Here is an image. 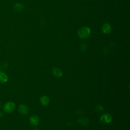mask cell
I'll return each instance as SVG.
<instances>
[{"mask_svg":"<svg viewBox=\"0 0 130 130\" xmlns=\"http://www.w3.org/2000/svg\"><path fill=\"white\" fill-rule=\"evenodd\" d=\"M28 108L25 105H20L19 107V112L20 114L22 115H26L28 113Z\"/></svg>","mask_w":130,"mask_h":130,"instance_id":"obj_4","label":"cell"},{"mask_svg":"<svg viewBox=\"0 0 130 130\" xmlns=\"http://www.w3.org/2000/svg\"><path fill=\"white\" fill-rule=\"evenodd\" d=\"M15 107V105L14 103L12 102H8L5 104L3 109L6 113H10L14 110Z\"/></svg>","mask_w":130,"mask_h":130,"instance_id":"obj_2","label":"cell"},{"mask_svg":"<svg viewBox=\"0 0 130 130\" xmlns=\"http://www.w3.org/2000/svg\"><path fill=\"white\" fill-rule=\"evenodd\" d=\"M102 31L103 33L105 34H108L111 33V26L110 24L109 23H105L103 24V26L102 27Z\"/></svg>","mask_w":130,"mask_h":130,"instance_id":"obj_3","label":"cell"},{"mask_svg":"<svg viewBox=\"0 0 130 130\" xmlns=\"http://www.w3.org/2000/svg\"><path fill=\"white\" fill-rule=\"evenodd\" d=\"M87 45L85 44H82L80 45V49L82 50H85L87 49Z\"/></svg>","mask_w":130,"mask_h":130,"instance_id":"obj_11","label":"cell"},{"mask_svg":"<svg viewBox=\"0 0 130 130\" xmlns=\"http://www.w3.org/2000/svg\"><path fill=\"white\" fill-rule=\"evenodd\" d=\"M3 117V113L1 111H0V118Z\"/></svg>","mask_w":130,"mask_h":130,"instance_id":"obj_13","label":"cell"},{"mask_svg":"<svg viewBox=\"0 0 130 130\" xmlns=\"http://www.w3.org/2000/svg\"><path fill=\"white\" fill-rule=\"evenodd\" d=\"M39 120L37 116H33L30 118L31 124L33 126H36L38 124Z\"/></svg>","mask_w":130,"mask_h":130,"instance_id":"obj_8","label":"cell"},{"mask_svg":"<svg viewBox=\"0 0 130 130\" xmlns=\"http://www.w3.org/2000/svg\"><path fill=\"white\" fill-rule=\"evenodd\" d=\"M24 9V5L22 3H16L14 6V9L16 11L19 12Z\"/></svg>","mask_w":130,"mask_h":130,"instance_id":"obj_7","label":"cell"},{"mask_svg":"<svg viewBox=\"0 0 130 130\" xmlns=\"http://www.w3.org/2000/svg\"><path fill=\"white\" fill-rule=\"evenodd\" d=\"M41 102L43 105H47L49 103V98L47 96H43L41 98Z\"/></svg>","mask_w":130,"mask_h":130,"instance_id":"obj_9","label":"cell"},{"mask_svg":"<svg viewBox=\"0 0 130 130\" xmlns=\"http://www.w3.org/2000/svg\"><path fill=\"white\" fill-rule=\"evenodd\" d=\"M8 66V65L7 64V63H4V64H3L2 65L1 69L3 68V69H6L7 68Z\"/></svg>","mask_w":130,"mask_h":130,"instance_id":"obj_12","label":"cell"},{"mask_svg":"<svg viewBox=\"0 0 130 130\" xmlns=\"http://www.w3.org/2000/svg\"><path fill=\"white\" fill-rule=\"evenodd\" d=\"M90 33L91 31L89 27H84L78 30V35L81 39H85L90 36Z\"/></svg>","mask_w":130,"mask_h":130,"instance_id":"obj_1","label":"cell"},{"mask_svg":"<svg viewBox=\"0 0 130 130\" xmlns=\"http://www.w3.org/2000/svg\"><path fill=\"white\" fill-rule=\"evenodd\" d=\"M1 68L0 67V71H1Z\"/></svg>","mask_w":130,"mask_h":130,"instance_id":"obj_14","label":"cell"},{"mask_svg":"<svg viewBox=\"0 0 130 130\" xmlns=\"http://www.w3.org/2000/svg\"><path fill=\"white\" fill-rule=\"evenodd\" d=\"M111 119H112L111 115L109 114H104L101 117V121H102L103 122H105V123L110 122L111 121Z\"/></svg>","mask_w":130,"mask_h":130,"instance_id":"obj_5","label":"cell"},{"mask_svg":"<svg viewBox=\"0 0 130 130\" xmlns=\"http://www.w3.org/2000/svg\"><path fill=\"white\" fill-rule=\"evenodd\" d=\"M8 77L6 74L2 71H0V82L5 83L8 81Z\"/></svg>","mask_w":130,"mask_h":130,"instance_id":"obj_6","label":"cell"},{"mask_svg":"<svg viewBox=\"0 0 130 130\" xmlns=\"http://www.w3.org/2000/svg\"><path fill=\"white\" fill-rule=\"evenodd\" d=\"M53 74L55 77H60L62 76V72L61 70L58 68H55L53 70Z\"/></svg>","mask_w":130,"mask_h":130,"instance_id":"obj_10","label":"cell"}]
</instances>
